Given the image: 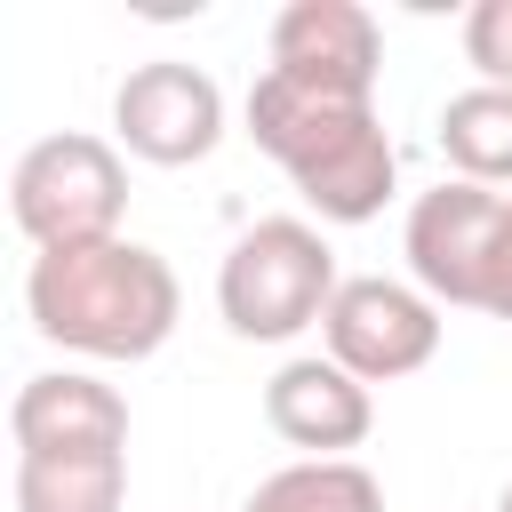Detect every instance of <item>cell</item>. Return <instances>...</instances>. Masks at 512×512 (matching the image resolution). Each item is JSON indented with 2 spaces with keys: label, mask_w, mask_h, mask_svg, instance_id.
<instances>
[{
  "label": "cell",
  "mask_w": 512,
  "mask_h": 512,
  "mask_svg": "<svg viewBox=\"0 0 512 512\" xmlns=\"http://www.w3.org/2000/svg\"><path fill=\"white\" fill-rule=\"evenodd\" d=\"M24 312L48 344H64L80 360H152L176 336L184 288L160 248L112 232V240H80V248H40L32 280H24Z\"/></svg>",
  "instance_id": "6da1fadb"
},
{
  "label": "cell",
  "mask_w": 512,
  "mask_h": 512,
  "mask_svg": "<svg viewBox=\"0 0 512 512\" xmlns=\"http://www.w3.org/2000/svg\"><path fill=\"white\" fill-rule=\"evenodd\" d=\"M248 136L288 168L320 224H368L392 200V136L376 120V96H328L264 72L248 88Z\"/></svg>",
  "instance_id": "7a4b0ae2"
},
{
  "label": "cell",
  "mask_w": 512,
  "mask_h": 512,
  "mask_svg": "<svg viewBox=\"0 0 512 512\" xmlns=\"http://www.w3.org/2000/svg\"><path fill=\"white\" fill-rule=\"evenodd\" d=\"M336 296V248L304 216H264L248 224L224 264H216V312L248 344H288L304 336Z\"/></svg>",
  "instance_id": "3957f363"
},
{
  "label": "cell",
  "mask_w": 512,
  "mask_h": 512,
  "mask_svg": "<svg viewBox=\"0 0 512 512\" xmlns=\"http://www.w3.org/2000/svg\"><path fill=\"white\" fill-rule=\"evenodd\" d=\"M128 208V160L112 136L64 128L40 136L16 176H8V216L32 248H80V240H112Z\"/></svg>",
  "instance_id": "277c9868"
},
{
  "label": "cell",
  "mask_w": 512,
  "mask_h": 512,
  "mask_svg": "<svg viewBox=\"0 0 512 512\" xmlns=\"http://www.w3.org/2000/svg\"><path fill=\"white\" fill-rule=\"evenodd\" d=\"M320 336H328V360L352 384H400L440 352V304L416 296L408 280L352 272V280H336V296L320 312Z\"/></svg>",
  "instance_id": "5b68a950"
},
{
  "label": "cell",
  "mask_w": 512,
  "mask_h": 512,
  "mask_svg": "<svg viewBox=\"0 0 512 512\" xmlns=\"http://www.w3.org/2000/svg\"><path fill=\"white\" fill-rule=\"evenodd\" d=\"M112 128H120V144L136 152V160H152V168H192V160H208L216 152V136H224V88L200 72V64H136L128 80H120V96H112Z\"/></svg>",
  "instance_id": "8992f818"
},
{
  "label": "cell",
  "mask_w": 512,
  "mask_h": 512,
  "mask_svg": "<svg viewBox=\"0 0 512 512\" xmlns=\"http://www.w3.org/2000/svg\"><path fill=\"white\" fill-rule=\"evenodd\" d=\"M296 88H328V96H376L384 72V32L360 0H288L272 16V64Z\"/></svg>",
  "instance_id": "52a82bcc"
},
{
  "label": "cell",
  "mask_w": 512,
  "mask_h": 512,
  "mask_svg": "<svg viewBox=\"0 0 512 512\" xmlns=\"http://www.w3.org/2000/svg\"><path fill=\"white\" fill-rule=\"evenodd\" d=\"M488 232H496V192L456 184V176L432 184V192H416L408 232H400L408 272H416V296H432V304H472V312H480Z\"/></svg>",
  "instance_id": "ba28073f"
},
{
  "label": "cell",
  "mask_w": 512,
  "mask_h": 512,
  "mask_svg": "<svg viewBox=\"0 0 512 512\" xmlns=\"http://www.w3.org/2000/svg\"><path fill=\"white\" fill-rule=\"evenodd\" d=\"M264 424H272L288 448H304V456H344V448L368 440L376 400H368V384H352L336 360L304 352V360H280V368H272V384H264Z\"/></svg>",
  "instance_id": "9c48e42d"
},
{
  "label": "cell",
  "mask_w": 512,
  "mask_h": 512,
  "mask_svg": "<svg viewBox=\"0 0 512 512\" xmlns=\"http://www.w3.org/2000/svg\"><path fill=\"white\" fill-rule=\"evenodd\" d=\"M16 456H96V448H128V400L80 368H48L16 392L8 408Z\"/></svg>",
  "instance_id": "30bf717a"
},
{
  "label": "cell",
  "mask_w": 512,
  "mask_h": 512,
  "mask_svg": "<svg viewBox=\"0 0 512 512\" xmlns=\"http://www.w3.org/2000/svg\"><path fill=\"white\" fill-rule=\"evenodd\" d=\"M128 448L96 456H16V512H120Z\"/></svg>",
  "instance_id": "8fae6325"
},
{
  "label": "cell",
  "mask_w": 512,
  "mask_h": 512,
  "mask_svg": "<svg viewBox=\"0 0 512 512\" xmlns=\"http://www.w3.org/2000/svg\"><path fill=\"white\" fill-rule=\"evenodd\" d=\"M440 152L456 184H512V88H464L440 104Z\"/></svg>",
  "instance_id": "7c38bea8"
},
{
  "label": "cell",
  "mask_w": 512,
  "mask_h": 512,
  "mask_svg": "<svg viewBox=\"0 0 512 512\" xmlns=\"http://www.w3.org/2000/svg\"><path fill=\"white\" fill-rule=\"evenodd\" d=\"M240 512H384V488L352 456H296L272 480H256Z\"/></svg>",
  "instance_id": "4fadbf2b"
},
{
  "label": "cell",
  "mask_w": 512,
  "mask_h": 512,
  "mask_svg": "<svg viewBox=\"0 0 512 512\" xmlns=\"http://www.w3.org/2000/svg\"><path fill=\"white\" fill-rule=\"evenodd\" d=\"M464 64L480 72V88H512V0L464 8Z\"/></svg>",
  "instance_id": "5bb4252c"
},
{
  "label": "cell",
  "mask_w": 512,
  "mask_h": 512,
  "mask_svg": "<svg viewBox=\"0 0 512 512\" xmlns=\"http://www.w3.org/2000/svg\"><path fill=\"white\" fill-rule=\"evenodd\" d=\"M480 312L512 320V192H496V232H488V272H480Z\"/></svg>",
  "instance_id": "9a60e30c"
},
{
  "label": "cell",
  "mask_w": 512,
  "mask_h": 512,
  "mask_svg": "<svg viewBox=\"0 0 512 512\" xmlns=\"http://www.w3.org/2000/svg\"><path fill=\"white\" fill-rule=\"evenodd\" d=\"M496 512H512V480H504V496H496Z\"/></svg>",
  "instance_id": "2e32d148"
}]
</instances>
